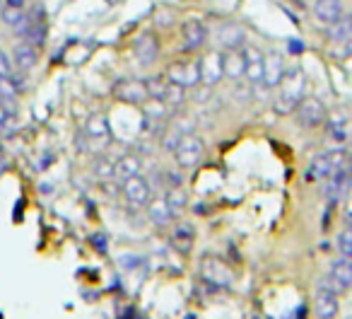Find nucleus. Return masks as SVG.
I'll return each instance as SVG.
<instances>
[{
  "label": "nucleus",
  "instance_id": "f257e3e1",
  "mask_svg": "<svg viewBox=\"0 0 352 319\" xmlns=\"http://www.w3.org/2000/svg\"><path fill=\"white\" fill-rule=\"evenodd\" d=\"M304 88H307V83H304V75L302 70H285L283 80H280V85L275 90H278V94H275L273 99V109L278 114H283V116H287V114L294 112V107L299 104V99L304 97Z\"/></svg>",
  "mask_w": 352,
  "mask_h": 319
},
{
  "label": "nucleus",
  "instance_id": "f03ea898",
  "mask_svg": "<svg viewBox=\"0 0 352 319\" xmlns=\"http://www.w3.org/2000/svg\"><path fill=\"white\" fill-rule=\"evenodd\" d=\"M342 165H347V150L342 145L333 147L328 152H318V155L311 157V163H309L307 182H326L333 169L342 167Z\"/></svg>",
  "mask_w": 352,
  "mask_h": 319
},
{
  "label": "nucleus",
  "instance_id": "7ed1b4c3",
  "mask_svg": "<svg viewBox=\"0 0 352 319\" xmlns=\"http://www.w3.org/2000/svg\"><path fill=\"white\" fill-rule=\"evenodd\" d=\"M174 160H176V167L182 169H193L203 163V157H206V143H203L201 136L196 133H184L176 143L174 150Z\"/></svg>",
  "mask_w": 352,
  "mask_h": 319
},
{
  "label": "nucleus",
  "instance_id": "20e7f679",
  "mask_svg": "<svg viewBox=\"0 0 352 319\" xmlns=\"http://www.w3.org/2000/svg\"><path fill=\"white\" fill-rule=\"evenodd\" d=\"M82 138H85V147H80V150H99V147L109 145L111 143V126H109L107 114L89 116V121L82 128Z\"/></svg>",
  "mask_w": 352,
  "mask_h": 319
},
{
  "label": "nucleus",
  "instance_id": "39448f33",
  "mask_svg": "<svg viewBox=\"0 0 352 319\" xmlns=\"http://www.w3.org/2000/svg\"><path fill=\"white\" fill-rule=\"evenodd\" d=\"M166 80L171 85H179L184 90H191L201 85V68H198V61H174V63L166 68Z\"/></svg>",
  "mask_w": 352,
  "mask_h": 319
},
{
  "label": "nucleus",
  "instance_id": "423d86ee",
  "mask_svg": "<svg viewBox=\"0 0 352 319\" xmlns=\"http://www.w3.org/2000/svg\"><path fill=\"white\" fill-rule=\"evenodd\" d=\"M292 114L302 128H318L326 121V107L316 97H302Z\"/></svg>",
  "mask_w": 352,
  "mask_h": 319
},
{
  "label": "nucleus",
  "instance_id": "0eeeda50",
  "mask_svg": "<svg viewBox=\"0 0 352 319\" xmlns=\"http://www.w3.org/2000/svg\"><path fill=\"white\" fill-rule=\"evenodd\" d=\"M123 184V196L131 206H147V201L152 198V184L147 182L142 174H135V177L126 179Z\"/></svg>",
  "mask_w": 352,
  "mask_h": 319
},
{
  "label": "nucleus",
  "instance_id": "6e6552de",
  "mask_svg": "<svg viewBox=\"0 0 352 319\" xmlns=\"http://www.w3.org/2000/svg\"><path fill=\"white\" fill-rule=\"evenodd\" d=\"M314 309H316L318 319H333L338 314V293L326 280L318 283L316 298H314Z\"/></svg>",
  "mask_w": 352,
  "mask_h": 319
},
{
  "label": "nucleus",
  "instance_id": "1a4fd4ad",
  "mask_svg": "<svg viewBox=\"0 0 352 319\" xmlns=\"http://www.w3.org/2000/svg\"><path fill=\"white\" fill-rule=\"evenodd\" d=\"M347 192H350V169H347V165H342V167L333 169L331 177H328V187H326L328 203L336 206L338 201H342L347 196Z\"/></svg>",
  "mask_w": 352,
  "mask_h": 319
},
{
  "label": "nucleus",
  "instance_id": "9d476101",
  "mask_svg": "<svg viewBox=\"0 0 352 319\" xmlns=\"http://www.w3.org/2000/svg\"><path fill=\"white\" fill-rule=\"evenodd\" d=\"M198 68H201V83L212 88V85L220 83L225 75H222V54L220 51H208L203 59H198Z\"/></svg>",
  "mask_w": 352,
  "mask_h": 319
},
{
  "label": "nucleus",
  "instance_id": "9b49d317",
  "mask_svg": "<svg viewBox=\"0 0 352 319\" xmlns=\"http://www.w3.org/2000/svg\"><path fill=\"white\" fill-rule=\"evenodd\" d=\"M241 56H244V78L249 80L251 85L261 83V75H263V51L254 44H244L241 49Z\"/></svg>",
  "mask_w": 352,
  "mask_h": 319
},
{
  "label": "nucleus",
  "instance_id": "f8f14e48",
  "mask_svg": "<svg viewBox=\"0 0 352 319\" xmlns=\"http://www.w3.org/2000/svg\"><path fill=\"white\" fill-rule=\"evenodd\" d=\"M309 8H311V15L321 25H333V22H338L345 15V3L342 0H314Z\"/></svg>",
  "mask_w": 352,
  "mask_h": 319
},
{
  "label": "nucleus",
  "instance_id": "ddd939ff",
  "mask_svg": "<svg viewBox=\"0 0 352 319\" xmlns=\"http://www.w3.org/2000/svg\"><path fill=\"white\" fill-rule=\"evenodd\" d=\"M113 94H116V99H121L126 104H142L150 99L145 90V80H121L113 88Z\"/></svg>",
  "mask_w": 352,
  "mask_h": 319
},
{
  "label": "nucleus",
  "instance_id": "4468645a",
  "mask_svg": "<svg viewBox=\"0 0 352 319\" xmlns=\"http://www.w3.org/2000/svg\"><path fill=\"white\" fill-rule=\"evenodd\" d=\"M182 37H184V46L186 51H201L208 44V27L201 20H188L182 27Z\"/></svg>",
  "mask_w": 352,
  "mask_h": 319
},
{
  "label": "nucleus",
  "instance_id": "2eb2a0df",
  "mask_svg": "<svg viewBox=\"0 0 352 319\" xmlns=\"http://www.w3.org/2000/svg\"><path fill=\"white\" fill-rule=\"evenodd\" d=\"M331 288L336 293H345L347 288L352 285V264L350 256H340L331 264Z\"/></svg>",
  "mask_w": 352,
  "mask_h": 319
},
{
  "label": "nucleus",
  "instance_id": "dca6fc26",
  "mask_svg": "<svg viewBox=\"0 0 352 319\" xmlns=\"http://www.w3.org/2000/svg\"><path fill=\"white\" fill-rule=\"evenodd\" d=\"M133 54L140 65H152L160 59V41L155 39V34H140L133 44Z\"/></svg>",
  "mask_w": 352,
  "mask_h": 319
},
{
  "label": "nucleus",
  "instance_id": "f3484780",
  "mask_svg": "<svg viewBox=\"0 0 352 319\" xmlns=\"http://www.w3.org/2000/svg\"><path fill=\"white\" fill-rule=\"evenodd\" d=\"M285 70L287 68H285V61L280 54L263 56V75H261V83H263L268 90H275L280 85V80H283Z\"/></svg>",
  "mask_w": 352,
  "mask_h": 319
},
{
  "label": "nucleus",
  "instance_id": "a211bd4d",
  "mask_svg": "<svg viewBox=\"0 0 352 319\" xmlns=\"http://www.w3.org/2000/svg\"><path fill=\"white\" fill-rule=\"evenodd\" d=\"M326 131H328V138H331L336 145H345L347 143V114L345 112H333L331 116H326Z\"/></svg>",
  "mask_w": 352,
  "mask_h": 319
},
{
  "label": "nucleus",
  "instance_id": "6ab92c4d",
  "mask_svg": "<svg viewBox=\"0 0 352 319\" xmlns=\"http://www.w3.org/2000/svg\"><path fill=\"white\" fill-rule=\"evenodd\" d=\"M196 245V227L191 223H179L171 232V247L182 254H188Z\"/></svg>",
  "mask_w": 352,
  "mask_h": 319
},
{
  "label": "nucleus",
  "instance_id": "aec40b11",
  "mask_svg": "<svg viewBox=\"0 0 352 319\" xmlns=\"http://www.w3.org/2000/svg\"><path fill=\"white\" fill-rule=\"evenodd\" d=\"M36 63H39V54H36L34 46H30L27 41H20V44L12 49V65H15L17 70L27 73V70L36 68Z\"/></svg>",
  "mask_w": 352,
  "mask_h": 319
},
{
  "label": "nucleus",
  "instance_id": "412c9836",
  "mask_svg": "<svg viewBox=\"0 0 352 319\" xmlns=\"http://www.w3.org/2000/svg\"><path fill=\"white\" fill-rule=\"evenodd\" d=\"M145 208H147V218H150L152 225H157V227L169 225V223L176 218L174 213H171L169 203L164 201V196H160V198H150Z\"/></svg>",
  "mask_w": 352,
  "mask_h": 319
},
{
  "label": "nucleus",
  "instance_id": "4be33fe9",
  "mask_svg": "<svg viewBox=\"0 0 352 319\" xmlns=\"http://www.w3.org/2000/svg\"><path fill=\"white\" fill-rule=\"evenodd\" d=\"M222 75L230 80L244 78V56H241V49H227V54H222Z\"/></svg>",
  "mask_w": 352,
  "mask_h": 319
},
{
  "label": "nucleus",
  "instance_id": "5701e85b",
  "mask_svg": "<svg viewBox=\"0 0 352 319\" xmlns=\"http://www.w3.org/2000/svg\"><path fill=\"white\" fill-rule=\"evenodd\" d=\"M140 167H142V160L138 155H121L116 163H113V179L126 182V179L140 174Z\"/></svg>",
  "mask_w": 352,
  "mask_h": 319
},
{
  "label": "nucleus",
  "instance_id": "b1692460",
  "mask_svg": "<svg viewBox=\"0 0 352 319\" xmlns=\"http://www.w3.org/2000/svg\"><path fill=\"white\" fill-rule=\"evenodd\" d=\"M203 266H206V269H212V274H210V271H208V274H201L203 278L208 280V283H212V285H227L232 280V271L225 269V264H222V261L203 259Z\"/></svg>",
  "mask_w": 352,
  "mask_h": 319
},
{
  "label": "nucleus",
  "instance_id": "393cba45",
  "mask_svg": "<svg viewBox=\"0 0 352 319\" xmlns=\"http://www.w3.org/2000/svg\"><path fill=\"white\" fill-rule=\"evenodd\" d=\"M328 39L333 41V46H350V20L345 15L328 25Z\"/></svg>",
  "mask_w": 352,
  "mask_h": 319
},
{
  "label": "nucleus",
  "instance_id": "a878e982",
  "mask_svg": "<svg viewBox=\"0 0 352 319\" xmlns=\"http://www.w3.org/2000/svg\"><path fill=\"white\" fill-rule=\"evenodd\" d=\"M217 41H220L225 49H239L241 41H244V32H241V27L236 25H222L220 32H217Z\"/></svg>",
  "mask_w": 352,
  "mask_h": 319
},
{
  "label": "nucleus",
  "instance_id": "bb28decb",
  "mask_svg": "<svg viewBox=\"0 0 352 319\" xmlns=\"http://www.w3.org/2000/svg\"><path fill=\"white\" fill-rule=\"evenodd\" d=\"M142 112H145V119H150V121H164L166 116L171 114V107L164 102H160V99H147V102L140 104Z\"/></svg>",
  "mask_w": 352,
  "mask_h": 319
},
{
  "label": "nucleus",
  "instance_id": "cd10ccee",
  "mask_svg": "<svg viewBox=\"0 0 352 319\" xmlns=\"http://www.w3.org/2000/svg\"><path fill=\"white\" fill-rule=\"evenodd\" d=\"M164 201L169 203V208H171V213H174V216H179V213L188 206V196H186V192H184L182 187H169V189H166Z\"/></svg>",
  "mask_w": 352,
  "mask_h": 319
},
{
  "label": "nucleus",
  "instance_id": "c85d7f7f",
  "mask_svg": "<svg viewBox=\"0 0 352 319\" xmlns=\"http://www.w3.org/2000/svg\"><path fill=\"white\" fill-rule=\"evenodd\" d=\"M0 17H3V22H6L8 27H12V30H17V27H20L22 22L27 20V12H25V8H10V6H3V10H0Z\"/></svg>",
  "mask_w": 352,
  "mask_h": 319
},
{
  "label": "nucleus",
  "instance_id": "c756f323",
  "mask_svg": "<svg viewBox=\"0 0 352 319\" xmlns=\"http://www.w3.org/2000/svg\"><path fill=\"white\" fill-rule=\"evenodd\" d=\"M169 83V80H166ZM162 102L164 104H169L171 109L174 107H182L184 102H186V90L184 88H179V85H166V90H164V97H162Z\"/></svg>",
  "mask_w": 352,
  "mask_h": 319
},
{
  "label": "nucleus",
  "instance_id": "7c9ffc66",
  "mask_svg": "<svg viewBox=\"0 0 352 319\" xmlns=\"http://www.w3.org/2000/svg\"><path fill=\"white\" fill-rule=\"evenodd\" d=\"M94 174L99 179H113V163L109 157H97V163H94Z\"/></svg>",
  "mask_w": 352,
  "mask_h": 319
},
{
  "label": "nucleus",
  "instance_id": "2f4dec72",
  "mask_svg": "<svg viewBox=\"0 0 352 319\" xmlns=\"http://www.w3.org/2000/svg\"><path fill=\"white\" fill-rule=\"evenodd\" d=\"M338 251H340V256H352V230L350 227H342L340 235H338Z\"/></svg>",
  "mask_w": 352,
  "mask_h": 319
},
{
  "label": "nucleus",
  "instance_id": "473e14b6",
  "mask_svg": "<svg viewBox=\"0 0 352 319\" xmlns=\"http://www.w3.org/2000/svg\"><path fill=\"white\" fill-rule=\"evenodd\" d=\"M15 97H17V90L10 83V78H0V99H15Z\"/></svg>",
  "mask_w": 352,
  "mask_h": 319
},
{
  "label": "nucleus",
  "instance_id": "72a5a7b5",
  "mask_svg": "<svg viewBox=\"0 0 352 319\" xmlns=\"http://www.w3.org/2000/svg\"><path fill=\"white\" fill-rule=\"evenodd\" d=\"M12 70H15V65H12V59L6 54V51L0 49V78H10Z\"/></svg>",
  "mask_w": 352,
  "mask_h": 319
},
{
  "label": "nucleus",
  "instance_id": "f704fd0d",
  "mask_svg": "<svg viewBox=\"0 0 352 319\" xmlns=\"http://www.w3.org/2000/svg\"><path fill=\"white\" fill-rule=\"evenodd\" d=\"M94 247H97L99 251H107V237H104V235L102 237H99V235L94 237Z\"/></svg>",
  "mask_w": 352,
  "mask_h": 319
},
{
  "label": "nucleus",
  "instance_id": "c9c22d12",
  "mask_svg": "<svg viewBox=\"0 0 352 319\" xmlns=\"http://www.w3.org/2000/svg\"><path fill=\"white\" fill-rule=\"evenodd\" d=\"M289 51H292V54H302L304 51V46H302V41H289Z\"/></svg>",
  "mask_w": 352,
  "mask_h": 319
},
{
  "label": "nucleus",
  "instance_id": "e433bc0d",
  "mask_svg": "<svg viewBox=\"0 0 352 319\" xmlns=\"http://www.w3.org/2000/svg\"><path fill=\"white\" fill-rule=\"evenodd\" d=\"M6 6H10V8H25V0H6Z\"/></svg>",
  "mask_w": 352,
  "mask_h": 319
},
{
  "label": "nucleus",
  "instance_id": "4c0bfd02",
  "mask_svg": "<svg viewBox=\"0 0 352 319\" xmlns=\"http://www.w3.org/2000/svg\"><path fill=\"white\" fill-rule=\"evenodd\" d=\"M6 169H8V160H6L3 155H0V174L6 172Z\"/></svg>",
  "mask_w": 352,
  "mask_h": 319
},
{
  "label": "nucleus",
  "instance_id": "58836bf2",
  "mask_svg": "<svg viewBox=\"0 0 352 319\" xmlns=\"http://www.w3.org/2000/svg\"><path fill=\"white\" fill-rule=\"evenodd\" d=\"M297 3H299V6H302V8H309V6H311V3H314V0H297Z\"/></svg>",
  "mask_w": 352,
  "mask_h": 319
}]
</instances>
